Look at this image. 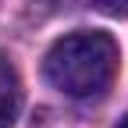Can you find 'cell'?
I'll return each mask as SVG.
<instances>
[{
    "label": "cell",
    "instance_id": "obj_1",
    "mask_svg": "<svg viewBox=\"0 0 128 128\" xmlns=\"http://www.w3.org/2000/svg\"><path fill=\"white\" fill-rule=\"evenodd\" d=\"M43 75L57 92L71 100H96L118 75V43L107 32L60 36L43 57Z\"/></svg>",
    "mask_w": 128,
    "mask_h": 128
},
{
    "label": "cell",
    "instance_id": "obj_2",
    "mask_svg": "<svg viewBox=\"0 0 128 128\" xmlns=\"http://www.w3.org/2000/svg\"><path fill=\"white\" fill-rule=\"evenodd\" d=\"M18 110H22V82L14 64L0 54V128H14Z\"/></svg>",
    "mask_w": 128,
    "mask_h": 128
},
{
    "label": "cell",
    "instance_id": "obj_3",
    "mask_svg": "<svg viewBox=\"0 0 128 128\" xmlns=\"http://www.w3.org/2000/svg\"><path fill=\"white\" fill-rule=\"evenodd\" d=\"M92 4H96V11L110 14V18H124L128 14V0H92Z\"/></svg>",
    "mask_w": 128,
    "mask_h": 128
},
{
    "label": "cell",
    "instance_id": "obj_4",
    "mask_svg": "<svg viewBox=\"0 0 128 128\" xmlns=\"http://www.w3.org/2000/svg\"><path fill=\"white\" fill-rule=\"evenodd\" d=\"M118 128H128V118H121V124H118Z\"/></svg>",
    "mask_w": 128,
    "mask_h": 128
}]
</instances>
